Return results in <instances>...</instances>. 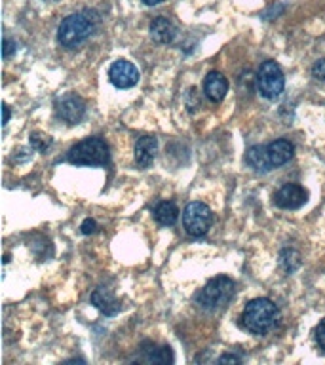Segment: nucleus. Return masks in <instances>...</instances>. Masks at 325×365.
I'll return each instance as SVG.
<instances>
[{
    "label": "nucleus",
    "mask_w": 325,
    "mask_h": 365,
    "mask_svg": "<svg viewBox=\"0 0 325 365\" xmlns=\"http://www.w3.org/2000/svg\"><path fill=\"white\" fill-rule=\"evenodd\" d=\"M316 341H318L319 348L325 352V318L321 319L318 327H316Z\"/></svg>",
    "instance_id": "19"
},
{
    "label": "nucleus",
    "mask_w": 325,
    "mask_h": 365,
    "mask_svg": "<svg viewBox=\"0 0 325 365\" xmlns=\"http://www.w3.org/2000/svg\"><path fill=\"white\" fill-rule=\"evenodd\" d=\"M257 88L264 99H278L284 93L285 76L276 61H264L257 73Z\"/></svg>",
    "instance_id": "5"
},
{
    "label": "nucleus",
    "mask_w": 325,
    "mask_h": 365,
    "mask_svg": "<svg viewBox=\"0 0 325 365\" xmlns=\"http://www.w3.org/2000/svg\"><path fill=\"white\" fill-rule=\"evenodd\" d=\"M234 293H236V284L234 279H230L228 276H217V278L210 279L207 284L202 287V291L196 297V302L204 310H210V312H215V310H221L225 304L232 301Z\"/></svg>",
    "instance_id": "3"
},
{
    "label": "nucleus",
    "mask_w": 325,
    "mask_h": 365,
    "mask_svg": "<svg viewBox=\"0 0 325 365\" xmlns=\"http://www.w3.org/2000/svg\"><path fill=\"white\" fill-rule=\"evenodd\" d=\"M147 352V359L148 361H153V364H167V361H173V354L167 346L164 348H156L153 344L150 350H145Z\"/></svg>",
    "instance_id": "17"
},
{
    "label": "nucleus",
    "mask_w": 325,
    "mask_h": 365,
    "mask_svg": "<svg viewBox=\"0 0 325 365\" xmlns=\"http://www.w3.org/2000/svg\"><path fill=\"white\" fill-rule=\"evenodd\" d=\"M67 160L74 165H107L110 153L101 137H88L68 150Z\"/></svg>",
    "instance_id": "4"
},
{
    "label": "nucleus",
    "mask_w": 325,
    "mask_h": 365,
    "mask_svg": "<svg viewBox=\"0 0 325 365\" xmlns=\"http://www.w3.org/2000/svg\"><path fill=\"white\" fill-rule=\"evenodd\" d=\"M211 222H213V213L202 202H190L182 210V227L194 238H200V236L207 234Z\"/></svg>",
    "instance_id": "6"
},
{
    "label": "nucleus",
    "mask_w": 325,
    "mask_h": 365,
    "mask_svg": "<svg viewBox=\"0 0 325 365\" xmlns=\"http://www.w3.org/2000/svg\"><path fill=\"white\" fill-rule=\"evenodd\" d=\"M31 145H33L34 148H38V150H46V148L51 145V137L34 133V135H31Z\"/></svg>",
    "instance_id": "18"
},
{
    "label": "nucleus",
    "mask_w": 325,
    "mask_h": 365,
    "mask_svg": "<svg viewBox=\"0 0 325 365\" xmlns=\"http://www.w3.org/2000/svg\"><path fill=\"white\" fill-rule=\"evenodd\" d=\"M205 96L213 103H221L228 93V80L221 73H210L204 80Z\"/></svg>",
    "instance_id": "12"
},
{
    "label": "nucleus",
    "mask_w": 325,
    "mask_h": 365,
    "mask_svg": "<svg viewBox=\"0 0 325 365\" xmlns=\"http://www.w3.org/2000/svg\"><path fill=\"white\" fill-rule=\"evenodd\" d=\"M156 150H158V139H156V137H141L135 145V164L139 165L141 170L150 168L154 162V156H156Z\"/></svg>",
    "instance_id": "11"
},
{
    "label": "nucleus",
    "mask_w": 325,
    "mask_h": 365,
    "mask_svg": "<svg viewBox=\"0 0 325 365\" xmlns=\"http://www.w3.org/2000/svg\"><path fill=\"white\" fill-rule=\"evenodd\" d=\"M312 74L318 80H325V59H319V61H316V65L312 67Z\"/></svg>",
    "instance_id": "20"
},
{
    "label": "nucleus",
    "mask_w": 325,
    "mask_h": 365,
    "mask_svg": "<svg viewBox=\"0 0 325 365\" xmlns=\"http://www.w3.org/2000/svg\"><path fill=\"white\" fill-rule=\"evenodd\" d=\"M2 110H4V125H6L8 122H10V107H8V105H4V107H2Z\"/></svg>",
    "instance_id": "24"
},
{
    "label": "nucleus",
    "mask_w": 325,
    "mask_h": 365,
    "mask_svg": "<svg viewBox=\"0 0 325 365\" xmlns=\"http://www.w3.org/2000/svg\"><path fill=\"white\" fill-rule=\"evenodd\" d=\"M143 2H145L147 6H156V4H160L162 0H143Z\"/></svg>",
    "instance_id": "25"
},
{
    "label": "nucleus",
    "mask_w": 325,
    "mask_h": 365,
    "mask_svg": "<svg viewBox=\"0 0 325 365\" xmlns=\"http://www.w3.org/2000/svg\"><path fill=\"white\" fill-rule=\"evenodd\" d=\"M279 310L270 299H253L245 304L242 314V324L253 335H267L278 324Z\"/></svg>",
    "instance_id": "2"
},
{
    "label": "nucleus",
    "mask_w": 325,
    "mask_h": 365,
    "mask_svg": "<svg viewBox=\"0 0 325 365\" xmlns=\"http://www.w3.org/2000/svg\"><path fill=\"white\" fill-rule=\"evenodd\" d=\"M219 364H239V358L238 356H232V354H227V356L219 358Z\"/></svg>",
    "instance_id": "22"
},
{
    "label": "nucleus",
    "mask_w": 325,
    "mask_h": 365,
    "mask_svg": "<svg viewBox=\"0 0 325 365\" xmlns=\"http://www.w3.org/2000/svg\"><path fill=\"white\" fill-rule=\"evenodd\" d=\"M80 228H82V234H93L97 230V222L93 219H86Z\"/></svg>",
    "instance_id": "21"
},
{
    "label": "nucleus",
    "mask_w": 325,
    "mask_h": 365,
    "mask_svg": "<svg viewBox=\"0 0 325 365\" xmlns=\"http://www.w3.org/2000/svg\"><path fill=\"white\" fill-rule=\"evenodd\" d=\"M150 36H153L158 44H171L177 36V29L170 19H165V17H156V19L150 23Z\"/></svg>",
    "instance_id": "13"
},
{
    "label": "nucleus",
    "mask_w": 325,
    "mask_h": 365,
    "mask_svg": "<svg viewBox=\"0 0 325 365\" xmlns=\"http://www.w3.org/2000/svg\"><path fill=\"white\" fill-rule=\"evenodd\" d=\"M11 50H16V46H14V42L8 38H4V48H2V53H4V57H10Z\"/></svg>",
    "instance_id": "23"
},
{
    "label": "nucleus",
    "mask_w": 325,
    "mask_h": 365,
    "mask_svg": "<svg viewBox=\"0 0 325 365\" xmlns=\"http://www.w3.org/2000/svg\"><path fill=\"white\" fill-rule=\"evenodd\" d=\"M91 304L97 310H101L103 314H107V316H114L120 310V302L116 301V297L108 289H105V287H97L91 293Z\"/></svg>",
    "instance_id": "14"
},
{
    "label": "nucleus",
    "mask_w": 325,
    "mask_h": 365,
    "mask_svg": "<svg viewBox=\"0 0 325 365\" xmlns=\"http://www.w3.org/2000/svg\"><path fill=\"white\" fill-rule=\"evenodd\" d=\"M97 16L91 11H78V14H71L61 21L57 29V40L63 48L73 50L80 46L84 40H88L93 34L97 27Z\"/></svg>",
    "instance_id": "1"
},
{
    "label": "nucleus",
    "mask_w": 325,
    "mask_h": 365,
    "mask_svg": "<svg viewBox=\"0 0 325 365\" xmlns=\"http://www.w3.org/2000/svg\"><path fill=\"white\" fill-rule=\"evenodd\" d=\"M267 154L268 160H270V164H272V168L276 170V168L287 164V162L293 158L295 147H293V143L287 141V139H276V141L268 143L267 145Z\"/></svg>",
    "instance_id": "10"
},
{
    "label": "nucleus",
    "mask_w": 325,
    "mask_h": 365,
    "mask_svg": "<svg viewBox=\"0 0 325 365\" xmlns=\"http://www.w3.org/2000/svg\"><path fill=\"white\" fill-rule=\"evenodd\" d=\"M154 219L162 227H171L175 225L177 219H179V207H177L173 202H160L156 207H154Z\"/></svg>",
    "instance_id": "16"
},
{
    "label": "nucleus",
    "mask_w": 325,
    "mask_h": 365,
    "mask_svg": "<svg viewBox=\"0 0 325 365\" xmlns=\"http://www.w3.org/2000/svg\"><path fill=\"white\" fill-rule=\"evenodd\" d=\"M308 192L296 182H287L274 194V204L282 210H299L301 205L306 204Z\"/></svg>",
    "instance_id": "8"
},
{
    "label": "nucleus",
    "mask_w": 325,
    "mask_h": 365,
    "mask_svg": "<svg viewBox=\"0 0 325 365\" xmlns=\"http://www.w3.org/2000/svg\"><path fill=\"white\" fill-rule=\"evenodd\" d=\"M245 162H247L249 168L259 171V173H268L270 170H274L272 164H270V160H268L267 147H262V145H253V147L247 148V153H245Z\"/></svg>",
    "instance_id": "15"
},
{
    "label": "nucleus",
    "mask_w": 325,
    "mask_h": 365,
    "mask_svg": "<svg viewBox=\"0 0 325 365\" xmlns=\"http://www.w3.org/2000/svg\"><path fill=\"white\" fill-rule=\"evenodd\" d=\"M56 113L63 122L74 125L86 116V103L76 96H65L56 103Z\"/></svg>",
    "instance_id": "9"
},
{
    "label": "nucleus",
    "mask_w": 325,
    "mask_h": 365,
    "mask_svg": "<svg viewBox=\"0 0 325 365\" xmlns=\"http://www.w3.org/2000/svg\"><path fill=\"white\" fill-rule=\"evenodd\" d=\"M108 80L118 90H128V88H133L139 82V68L131 61L118 59V61H114L110 65V68H108Z\"/></svg>",
    "instance_id": "7"
}]
</instances>
